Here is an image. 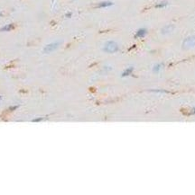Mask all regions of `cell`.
<instances>
[{
	"label": "cell",
	"instance_id": "4",
	"mask_svg": "<svg viewBox=\"0 0 195 195\" xmlns=\"http://www.w3.org/2000/svg\"><path fill=\"white\" fill-rule=\"evenodd\" d=\"M173 30H174V26H173V24H168V25H165V27H163L161 33H162V34L166 35V34H169V33H173Z\"/></svg>",
	"mask_w": 195,
	"mask_h": 195
},
{
	"label": "cell",
	"instance_id": "3",
	"mask_svg": "<svg viewBox=\"0 0 195 195\" xmlns=\"http://www.w3.org/2000/svg\"><path fill=\"white\" fill-rule=\"evenodd\" d=\"M59 46H60V42H59V41L50 43V44L46 45V46L44 47V49H43V52H44V53H51V52L54 51Z\"/></svg>",
	"mask_w": 195,
	"mask_h": 195
},
{
	"label": "cell",
	"instance_id": "5",
	"mask_svg": "<svg viewBox=\"0 0 195 195\" xmlns=\"http://www.w3.org/2000/svg\"><path fill=\"white\" fill-rule=\"evenodd\" d=\"M146 33H147V30L145 29V28H141L136 32L135 37V38H143V37L146 36Z\"/></svg>",
	"mask_w": 195,
	"mask_h": 195
},
{
	"label": "cell",
	"instance_id": "7",
	"mask_svg": "<svg viewBox=\"0 0 195 195\" xmlns=\"http://www.w3.org/2000/svg\"><path fill=\"white\" fill-rule=\"evenodd\" d=\"M163 67H164V64H163V63H161V64H156V65H154V67H153V71H154V73H159L162 70V68H163Z\"/></svg>",
	"mask_w": 195,
	"mask_h": 195
},
{
	"label": "cell",
	"instance_id": "8",
	"mask_svg": "<svg viewBox=\"0 0 195 195\" xmlns=\"http://www.w3.org/2000/svg\"><path fill=\"white\" fill-rule=\"evenodd\" d=\"M13 29H14L13 24H7V25H5L4 27H2L0 29V32H9V31H11Z\"/></svg>",
	"mask_w": 195,
	"mask_h": 195
},
{
	"label": "cell",
	"instance_id": "11",
	"mask_svg": "<svg viewBox=\"0 0 195 195\" xmlns=\"http://www.w3.org/2000/svg\"><path fill=\"white\" fill-rule=\"evenodd\" d=\"M71 16V13H68V14H66V17L67 18H70Z\"/></svg>",
	"mask_w": 195,
	"mask_h": 195
},
{
	"label": "cell",
	"instance_id": "9",
	"mask_svg": "<svg viewBox=\"0 0 195 195\" xmlns=\"http://www.w3.org/2000/svg\"><path fill=\"white\" fill-rule=\"evenodd\" d=\"M132 72H133V67H128V68H127V69L125 70L124 72L122 73V77H128V76L131 75Z\"/></svg>",
	"mask_w": 195,
	"mask_h": 195
},
{
	"label": "cell",
	"instance_id": "10",
	"mask_svg": "<svg viewBox=\"0 0 195 195\" xmlns=\"http://www.w3.org/2000/svg\"><path fill=\"white\" fill-rule=\"evenodd\" d=\"M167 5H168V3H167L166 1H163V2H161V3H159V4L156 5L155 7L156 8H164V7H165V6H167Z\"/></svg>",
	"mask_w": 195,
	"mask_h": 195
},
{
	"label": "cell",
	"instance_id": "6",
	"mask_svg": "<svg viewBox=\"0 0 195 195\" xmlns=\"http://www.w3.org/2000/svg\"><path fill=\"white\" fill-rule=\"evenodd\" d=\"M111 6H113L112 2H110V1H103V2H100L99 4L98 5V8H105V7Z\"/></svg>",
	"mask_w": 195,
	"mask_h": 195
},
{
	"label": "cell",
	"instance_id": "2",
	"mask_svg": "<svg viewBox=\"0 0 195 195\" xmlns=\"http://www.w3.org/2000/svg\"><path fill=\"white\" fill-rule=\"evenodd\" d=\"M195 47V36H190L186 38L183 42V48L185 50L192 49Z\"/></svg>",
	"mask_w": 195,
	"mask_h": 195
},
{
	"label": "cell",
	"instance_id": "1",
	"mask_svg": "<svg viewBox=\"0 0 195 195\" xmlns=\"http://www.w3.org/2000/svg\"><path fill=\"white\" fill-rule=\"evenodd\" d=\"M103 50L105 52H108V53H115V52L118 50V45H117L116 42L113 41H108L104 45Z\"/></svg>",
	"mask_w": 195,
	"mask_h": 195
}]
</instances>
